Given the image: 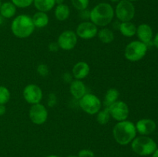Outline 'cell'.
Segmentation results:
<instances>
[{
  "label": "cell",
  "instance_id": "cb8c5ba5",
  "mask_svg": "<svg viewBox=\"0 0 158 157\" xmlns=\"http://www.w3.org/2000/svg\"><path fill=\"white\" fill-rule=\"evenodd\" d=\"M110 118V114L109 109L106 108L103 110L100 111L98 112L97 117V120L98 123L101 125H105L109 122Z\"/></svg>",
  "mask_w": 158,
  "mask_h": 157
},
{
  "label": "cell",
  "instance_id": "8fae6325",
  "mask_svg": "<svg viewBox=\"0 0 158 157\" xmlns=\"http://www.w3.org/2000/svg\"><path fill=\"white\" fill-rule=\"evenodd\" d=\"M59 46L63 50L69 51L73 49L77 43V35L74 32L67 30L60 34L57 40Z\"/></svg>",
  "mask_w": 158,
  "mask_h": 157
},
{
  "label": "cell",
  "instance_id": "484cf974",
  "mask_svg": "<svg viewBox=\"0 0 158 157\" xmlns=\"http://www.w3.org/2000/svg\"><path fill=\"white\" fill-rule=\"evenodd\" d=\"M72 5L79 11L85 10L89 6V0H71Z\"/></svg>",
  "mask_w": 158,
  "mask_h": 157
},
{
  "label": "cell",
  "instance_id": "2e32d148",
  "mask_svg": "<svg viewBox=\"0 0 158 157\" xmlns=\"http://www.w3.org/2000/svg\"><path fill=\"white\" fill-rule=\"evenodd\" d=\"M70 93L77 99H80L86 94V86L84 83L79 79L71 82L69 87Z\"/></svg>",
  "mask_w": 158,
  "mask_h": 157
},
{
  "label": "cell",
  "instance_id": "6da1fadb",
  "mask_svg": "<svg viewBox=\"0 0 158 157\" xmlns=\"http://www.w3.org/2000/svg\"><path fill=\"white\" fill-rule=\"evenodd\" d=\"M114 139L122 146H126L134 139L137 135L136 126L131 121H120L115 125L113 129Z\"/></svg>",
  "mask_w": 158,
  "mask_h": 157
},
{
  "label": "cell",
  "instance_id": "ba28073f",
  "mask_svg": "<svg viewBox=\"0 0 158 157\" xmlns=\"http://www.w3.org/2000/svg\"><path fill=\"white\" fill-rule=\"evenodd\" d=\"M110 116L117 121H124L129 115V108L123 101H117L108 107Z\"/></svg>",
  "mask_w": 158,
  "mask_h": 157
},
{
  "label": "cell",
  "instance_id": "60d3db41",
  "mask_svg": "<svg viewBox=\"0 0 158 157\" xmlns=\"http://www.w3.org/2000/svg\"><path fill=\"white\" fill-rule=\"evenodd\" d=\"M68 157H78V156H77V155H69Z\"/></svg>",
  "mask_w": 158,
  "mask_h": 157
},
{
  "label": "cell",
  "instance_id": "5bb4252c",
  "mask_svg": "<svg viewBox=\"0 0 158 157\" xmlns=\"http://www.w3.org/2000/svg\"><path fill=\"white\" fill-rule=\"evenodd\" d=\"M137 35L140 42L148 44L151 42L153 38V31L151 26L148 24H141L137 28Z\"/></svg>",
  "mask_w": 158,
  "mask_h": 157
},
{
  "label": "cell",
  "instance_id": "d6a6232c",
  "mask_svg": "<svg viewBox=\"0 0 158 157\" xmlns=\"http://www.w3.org/2000/svg\"><path fill=\"white\" fill-rule=\"evenodd\" d=\"M63 78L66 83H69V82H71V80H72L71 79V78H72V76H71L70 74L66 72V73H65L64 75H63Z\"/></svg>",
  "mask_w": 158,
  "mask_h": 157
},
{
  "label": "cell",
  "instance_id": "d4e9b609",
  "mask_svg": "<svg viewBox=\"0 0 158 157\" xmlns=\"http://www.w3.org/2000/svg\"><path fill=\"white\" fill-rule=\"evenodd\" d=\"M10 99V92L6 87L0 86V105H5Z\"/></svg>",
  "mask_w": 158,
  "mask_h": 157
},
{
  "label": "cell",
  "instance_id": "603a6c76",
  "mask_svg": "<svg viewBox=\"0 0 158 157\" xmlns=\"http://www.w3.org/2000/svg\"><path fill=\"white\" fill-rule=\"evenodd\" d=\"M97 33H98L99 38L103 43L107 44V43H110L114 41V32L108 28H103V29H100Z\"/></svg>",
  "mask_w": 158,
  "mask_h": 157
},
{
  "label": "cell",
  "instance_id": "b9f144b4",
  "mask_svg": "<svg viewBox=\"0 0 158 157\" xmlns=\"http://www.w3.org/2000/svg\"><path fill=\"white\" fill-rule=\"evenodd\" d=\"M130 2H134V1H137V0H128Z\"/></svg>",
  "mask_w": 158,
  "mask_h": 157
},
{
  "label": "cell",
  "instance_id": "3957f363",
  "mask_svg": "<svg viewBox=\"0 0 158 157\" xmlns=\"http://www.w3.org/2000/svg\"><path fill=\"white\" fill-rule=\"evenodd\" d=\"M35 26L31 17L27 15H19L15 17L11 25V30L15 36L25 38L30 36L33 32Z\"/></svg>",
  "mask_w": 158,
  "mask_h": 157
},
{
  "label": "cell",
  "instance_id": "83f0119b",
  "mask_svg": "<svg viewBox=\"0 0 158 157\" xmlns=\"http://www.w3.org/2000/svg\"><path fill=\"white\" fill-rule=\"evenodd\" d=\"M37 72L40 76L46 77L49 74V69H48L47 66L45 64H40L37 67Z\"/></svg>",
  "mask_w": 158,
  "mask_h": 157
},
{
  "label": "cell",
  "instance_id": "4fadbf2b",
  "mask_svg": "<svg viewBox=\"0 0 158 157\" xmlns=\"http://www.w3.org/2000/svg\"><path fill=\"white\" fill-rule=\"evenodd\" d=\"M137 132L143 135H148L153 133L157 128L156 123L150 119H142L136 124Z\"/></svg>",
  "mask_w": 158,
  "mask_h": 157
},
{
  "label": "cell",
  "instance_id": "9c48e42d",
  "mask_svg": "<svg viewBox=\"0 0 158 157\" xmlns=\"http://www.w3.org/2000/svg\"><path fill=\"white\" fill-rule=\"evenodd\" d=\"M29 118L31 121L36 125H42L46 123L48 118V112L43 105L37 103L32 105L29 109Z\"/></svg>",
  "mask_w": 158,
  "mask_h": 157
},
{
  "label": "cell",
  "instance_id": "74e56055",
  "mask_svg": "<svg viewBox=\"0 0 158 157\" xmlns=\"http://www.w3.org/2000/svg\"><path fill=\"white\" fill-rule=\"evenodd\" d=\"M2 22H3V17L0 15V26L2 24Z\"/></svg>",
  "mask_w": 158,
  "mask_h": 157
},
{
  "label": "cell",
  "instance_id": "1f68e13d",
  "mask_svg": "<svg viewBox=\"0 0 158 157\" xmlns=\"http://www.w3.org/2000/svg\"><path fill=\"white\" fill-rule=\"evenodd\" d=\"M89 12L87 9H85V10L81 11V14L80 15L82 16V18H85V19H87V18H89Z\"/></svg>",
  "mask_w": 158,
  "mask_h": 157
},
{
  "label": "cell",
  "instance_id": "7a4b0ae2",
  "mask_svg": "<svg viewBox=\"0 0 158 157\" xmlns=\"http://www.w3.org/2000/svg\"><path fill=\"white\" fill-rule=\"evenodd\" d=\"M114 16V10L109 3H99L93 8L89 12L91 22L97 26H106L112 22Z\"/></svg>",
  "mask_w": 158,
  "mask_h": 157
},
{
  "label": "cell",
  "instance_id": "5b68a950",
  "mask_svg": "<svg viewBox=\"0 0 158 157\" xmlns=\"http://www.w3.org/2000/svg\"><path fill=\"white\" fill-rule=\"evenodd\" d=\"M148 46L140 41H133L126 46L124 51L125 58L131 62H137L145 56Z\"/></svg>",
  "mask_w": 158,
  "mask_h": 157
},
{
  "label": "cell",
  "instance_id": "30bf717a",
  "mask_svg": "<svg viewBox=\"0 0 158 157\" xmlns=\"http://www.w3.org/2000/svg\"><path fill=\"white\" fill-rule=\"evenodd\" d=\"M23 97L29 104H37L40 103L43 99V92L42 89L36 85H28L23 90Z\"/></svg>",
  "mask_w": 158,
  "mask_h": 157
},
{
  "label": "cell",
  "instance_id": "ffe728a7",
  "mask_svg": "<svg viewBox=\"0 0 158 157\" xmlns=\"http://www.w3.org/2000/svg\"><path fill=\"white\" fill-rule=\"evenodd\" d=\"M119 29L122 35L126 37L134 36L137 32V27L134 23L131 22H124L120 23Z\"/></svg>",
  "mask_w": 158,
  "mask_h": 157
},
{
  "label": "cell",
  "instance_id": "f35d334b",
  "mask_svg": "<svg viewBox=\"0 0 158 157\" xmlns=\"http://www.w3.org/2000/svg\"><path fill=\"white\" fill-rule=\"evenodd\" d=\"M110 1H111L112 2H119L120 0H110Z\"/></svg>",
  "mask_w": 158,
  "mask_h": 157
},
{
  "label": "cell",
  "instance_id": "4dcf8cb0",
  "mask_svg": "<svg viewBox=\"0 0 158 157\" xmlns=\"http://www.w3.org/2000/svg\"><path fill=\"white\" fill-rule=\"evenodd\" d=\"M59 48H60V46L57 42H52L49 45V49L51 52H56V51H58Z\"/></svg>",
  "mask_w": 158,
  "mask_h": 157
},
{
  "label": "cell",
  "instance_id": "ac0fdd59",
  "mask_svg": "<svg viewBox=\"0 0 158 157\" xmlns=\"http://www.w3.org/2000/svg\"><path fill=\"white\" fill-rule=\"evenodd\" d=\"M16 12V6L12 2H4L0 7V15L6 18H10L15 15Z\"/></svg>",
  "mask_w": 158,
  "mask_h": 157
},
{
  "label": "cell",
  "instance_id": "52a82bcc",
  "mask_svg": "<svg viewBox=\"0 0 158 157\" xmlns=\"http://www.w3.org/2000/svg\"><path fill=\"white\" fill-rule=\"evenodd\" d=\"M116 15L122 22H131L135 15V7L128 0H120L116 7Z\"/></svg>",
  "mask_w": 158,
  "mask_h": 157
},
{
  "label": "cell",
  "instance_id": "7bdbcfd3",
  "mask_svg": "<svg viewBox=\"0 0 158 157\" xmlns=\"http://www.w3.org/2000/svg\"><path fill=\"white\" fill-rule=\"evenodd\" d=\"M1 5H2L1 4V1H0V7H1Z\"/></svg>",
  "mask_w": 158,
  "mask_h": 157
},
{
  "label": "cell",
  "instance_id": "7402d4cb",
  "mask_svg": "<svg viewBox=\"0 0 158 157\" xmlns=\"http://www.w3.org/2000/svg\"><path fill=\"white\" fill-rule=\"evenodd\" d=\"M118 97H119V92L117 89H108L106 95H105L103 105H104L106 108H108L110 106H111L113 103L117 102Z\"/></svg>",
  "mask_w": 158,
  "mask_h": 157
},
{
  "label": "cell",
  "instance_id": "9a60e30c",
  "mask_svg": "<svg viewBox=\"0 0 158 157\" xmlns=\"http://www.w3.org/2000/svg\"><path fill=\"white\" fill-rule=\"evenodd\" d=\"M89 66L85 62H79L73 68V75L77 79H83L86 78L89 72Z\"/></svg>",
  "mask_w": 158,
  "mask_h": 157
},
{
  "label": "cell",
  "instance_id": "7c38bea8",
  "mask_svg": "<svg viewBox=\"0 0 158 157\" xmlns=\"http://www.w3.org/2000/svg\"><path fill=\"white\" fill-rule=\"evenodd\" d=\"M97 32L98 30L96 25L91 22H83L77 26L76 34L83 39H90L97 35Z\"/></svg>",
  "mask_w": 158,
  "mask_h": 157
},
{
  "label": "cell",
  "instance_id": "44dd1931",
  "mask_svg": "<svg viewBox=\"0 0 158 157\" xmlns=\"http://www.w3.org/2000/svg\"><path fill=\"white\" fill-rule=\"evenodd\" d=\"M70 14L69 6L65 4H60L55 9V16L59 21H65L67 19Z\"/></svg>",
  "mask_w": 158,
  "mask_h": 157
},
{
  "label": "cell",
  "instance_id": "e0dca14e",
  "mask_svg": "<svg viewBox=\"0 0 158 157\" xmlns=\"http://www.w3.org/2000/svg\"><path fill=\"white\" fill-rule=\"evenodd\" d=\"M35 27L44 28L49 23V17L46 12H37L33 15L32 18Z\"/></svg>",
  "mask_w": 158,
  "mask_h": 157
},
{
  "label": "cell",
  "instance_id": "8992f818",
  "mask_svg": "<svg viewBox=\"0 0 158 157\" xmlns=\"http://www.w3.org/2000/svg\"><path fill=\"white\" fill-rule=\"evenodd\" d=\"M80 108L89 115L97 114L101 109V102L100 99L94 94H85L80 99Z\"/></svg>",
  "mask_w": 158,
  "mask_h": 157
},
{
  "label": "cell",
  "instance_id": "4316f807",
  "mask_svg": "<svg viewBox=\"0 0 158 157\" xmlns=\"http://www.w3.org/2000/svg\"><path fill=\"white\" fill-rule=\"evenodd\" d=\"M34 0H12V2L18 8H26L30 6Z\"/></svg>",
  "mask_w": 158,
  "mask_h": 157
},
{
  "label": "cell",
  "instance_id": "ab89813d",
  "mask_svg": "<svg viewBox=\"0 0 158 157\" xmlns=\"http://www.w3.org/2000/svg\"><path fill=\"white\" fill-rule=\"evenodd\" d=\"M46 157H60V156H57V155H49V156H46Z\"/></svg>",
  "mask_w": 158,
  "mask_h": 157
},
{
  "label": "cell",
  "instance_id": "f546056e",
  "mask_svg": "<svg viewBox=\"0 0 158 157\" xmlns=\"http://www.w3.org/2000/svg\"><path fill=\"white\" fill-rule=\"evenodd\" d=\"M56 95L54 94H50L49 95V99H48V104L50 107H52L54 105H56Z\"/></svg>",
  "mask_w": 158,
  "mask_h": 157
},
{
  "label": "cell",
  "instance_id": "d6986e66",
  "mask_svg": "<svg viewBox=\"0 0 158 157\" xmlns=\"http://www.w3.org/2000/svg\"><path fill=\"white\" fill-rule=\"evenodd\" d=\"M33 3L37 10L46 12L53 9L56 5V0H34Z\"/></svg>",
  "mask_w": 158,
  "mask_h": 157
},
{
  "label": "cell",
  "instance_id": "d590c367",
  "mask_svg": "<svg viewBox=\"0 0 158 157\" xmlns=\"http://www.w3.org/2000/svg\"><path fill=\"white\" fill-rule=\"evenodd\" d=\"M152 157H158V149H157L154 151V153H153Z\"/></svg>",
  "mask_w": 158,
  "mask_h": 157
},
{
  "label": "cell",
  "instance_id": "836d02e7",
  "mask_svg": "<svg viewBox=\"0 0 158 157\" xmlns=\"http://www.w3.org/2000/svg\"><path fill=\"white\" fill-rule=\"evenodd\" d=\"M6 109L5 105H0V116L4 115V114L6 113Z\"/></svg>",
  "mask_w": 158,
  "mask_h": 157
},
{
  "label": "cell",
  "instance_id": "e575fe53",
  "mask_svg": "<svg viewBox=\"0 0 158 157\" xmlns=\"http://www.w3.org/2000/svg\"><path fill=\"white\" fill-rule=\"evenodd\" d=\"M154 45L158 49V33L155 35L154 38Z\"/></svg>",
  "mask_w": 158,
  "mask_h": 157
},
{
  "label": "cell",
  "instance_id": "277c9868",
  "mask_svg": "<svg viewBox=\"0 0 158 157\" xmlns=\"http://www.w3.org/2000/svg\"><path fill=\"white\" fill-rule=\"evenodd\" d=\"M131 148L137 155L145 156L154 153L157 149V146L153 139L147 135H142L134 138L131 143Z\"/></svg>",
  "mask_w": 158,
  "mask_h": 157
},
{
  "label": "cell",
  "instance_id": "f1b7e54d",
  "mask_svg": "<svg viewBox=\"0 0 158 157\" xmlns=\"http://www.w3.org/2000/svg\"><path fill=\"white\" fill-rule=\"evenodd\" d=\"M78 157H95L94 152L89 149H82L79 152Z\"/></svg>",
  "mask_w": 158,
  "mask_h": 157
},
{
  "label": "cell",
  "instance_id": "8d00e7d4",
  "mask_svg": "<svg viewBox=\"0 0 158 157\" xmlns=\"http://www.w3.org/2000/svg\"><path fill=\"white\" fill-rule=\"evenodd\" d=\"M63 0H56V3H58V5L63 4Z\"/></svg>",
  "mask_w": 158,
  "mask_h": 157
}]
</instances>
